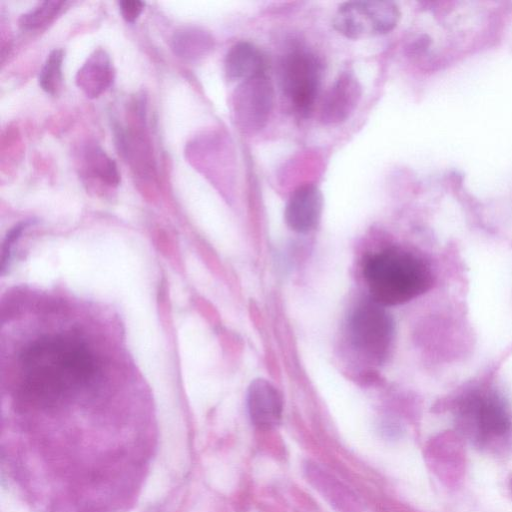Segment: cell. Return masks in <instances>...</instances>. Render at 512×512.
Returning a JSON list of instances; mask_svg holds the SVG:
<instances>
[{"label": "cell", "instance_id": "obj_3", "mask_svg": "<svg viewBox=\"0 0 512 512\" xmlns=\"http://www.w3.org/2000/svg\"><path fill=\"white\" fill-rule=\"evenodd\" d=\"M349 335L360 354L379 364L391 348L394 322L384 306L369 299L354 309L349 320Z\"/></svg>", "mask_w": 512, "mask_h": 512}, {"label": "cell", "instance_id": "obj_1", "mask_svg": "<svg viewBox=\"0 0 512 512\" xmlns=\"http://www.w3.org/2000/svg\"><path fill=\"white\" fill-rule=\"evenodd\" d=\"M92 352L70 335H49L29 344L20 354V397L38 407L68 400L95 377Z\"/></svg>", "mask_w": 512, "mask_h": 512}, {"label": "cell", "instance_id": "obj_2", "mask_svg": "<svg viewBox=\"0 0 512 512\" xmlns=\"http://www.w3.org/2000/svg\"><path fill=\"white\" fill-rule=\"evenodd\" d=\"M363 274L370 299L384 307L409 302L428 291L433 283L428 263L400 247L386 248L369 256Z\"/></svg>", "mask_w": 512, "mask_h": 512}, {"label": "cell", "instance_id": "obj_4", "mask_svg": "<svg viewBox=\"0 0 512 512\" xmlns=\"http://www.w3.org/2000/svg\"><path fill=\"white\" fill-rule=\"evenodd\" d=\"M400 11L391 1H349L339 6L333 27L350 39L386 34L398 24Z\"/></svg>", "mask_w": 512, "mask_h": 512}, {"label": "cell", "instance_id": "obj_10", "mask_svg": "<svg viewBox=\"0 0 512 512\" xmlns=\"http://www.w3.org/2000/svg\"><path fill=\"white\" fill-rule=\"evenodd\" d=\"M247 407L254 425L259 428H272L281 420L283 399L270 382L256 379L248 388Z\"/></svg>", "mask_w": 512, "mask_h": 512}, {"label": "cell", "instance_id": "obj_11", "mask_svg": "<svg viewBox=\"0 0 512 512\" xmlns=\"http://www.w3.org/2000/svg\"><path fill=\"white\" fill-rule=\"evenodd\" d=\"M268 67L264 53L254 44L241 41L234 44L226 54L225 73L230 80L240 82L266 74Z\"/></svg>", "mask_w": 512, "mask_h": 512}, {"label": "cell", "instance_id": "obj_13", "mask_svg": "<svg viewBox=\"0 0 512 512\" xmlns=\"http://www.w3.org/2000/svg\"><path fill=\"white\" fill-rule=\"evenodd\" d=\"M436 471L447 483L456 482L463 472V447L455 436L448 434L437 439L430 448Z\"/></svg>", "mask_w": 512, "mask_h": 512}, {"label": "cell", "instance_id": "obj_12", "mask_svg": "<svg viewBox=\"0 0 512 512\" xmlns=\"http://www.w3.org/2000/svg\"><path fill=\"white\" fill-rule=\"evenodd\" d=\"M113 75V66L108 54L102 49H97L78 70L76 83L87 97L95 98L110 86Z\"/></svg>", "mask_w": 512, "mask_h": 512}, {"label": "cell", "instance_id": "obj_16", "mask_svg": "<svg viewBox=\"0 0 512 512\" xmlns=\"http://www.w3.org/2000/svg\"><path fill=\"white\" fill-rule=\"evenodd\" d=\"M63 1L49 0L39 3L19 19L20 26L25 30H35L47 25L61 10Z\"/></svg>", "mask_w": 512, "mask_h": 512}, {"label": "cell", "instance_id": "obj_9", "mask_svg": "<svg viewBox=\"0 0 512 512\" xmlns=\"http://www.w3.org/2000/svg\"><path fill=\"white\" fill-rule=\"evenodd\" d=\"M322 210L323 196L319 188L304 184L291 194L285 208V221L296 232H309L320 222Z\"/></svg>", "mask_w": 512, "mask_h": 512}, {"label": "cell", "instance_id": "obj_14", "mask_svg": "<svg viewBox=\"0 0 512 512\" xmlns=\"http://www.w3.org/2000/svg\"><path fill=\"white\" fill-rule=\"evenodd\" d=\"M172 50L184 60H198L213 47V39L201 28L185 26L174 32L171 40Z\"/></svg>", "mask_w": 512, "mask_h": 512}, {"label": "cell", "instance_id": "obj_15", "mask_svg": "<svg viewBox=\"0 0 512 512\" xmlns=\"http://www.w3.org/2000/svg\"><path fill=\"white\" fill-rule=\"evenodd\" d=\"M62 61L63 51L54 49L47 56V59L39 73V85L41 88L51 94H57L62 83Z\"/></svg>", "mask_w": 512, "mask_h": 512}, {"label": "cell", "instance_id": "obj_19", "mask_svg": "<svg viewBox=\"0 0 512 512\" xmlns=\"http://www.w3.org/2000/svg\"><path fill=\"white\" fill-rule=\"evenodd\" d=\"M119 8L122 17L130 23H133L141 14L144 3L138 0H121Z\"/></svg>", "mask_w": 512, "mask_h": 512}, {"label": "cell", "instance_id": "obj_7", "mask_svg": "<svg viewBox=\"0 0 512 512\" xmlns=\"http://www.w3.org/2000/svg\"><path fill=\"white\" fill-rule=\"evenodd\" d=\"M462 414L480 440L501 436L510 427L503 402L494 394H474L462 405Z\"/></svg>", "mask_w": 512, "mask_h": 512}, {"label": "cell", "instance_id": "obj_5", "mask_svg": "<svg viewBox=\"0 0 512 512\" xmlns=\"http://www.w3.org/2000/svg\"><path fill=\"white\" fill-rule=\"evenodd\" d=\"M323 68L320 60L307 51H294L284 57L279 69L283 94L295 110L307 116L318 96Z\"/></svg>", "mask_w": 512, "mask_h": 512}, {"label": "cell", "instance_id": "obj_8", "mask_svg": "<svg viewBox=\"0 0 512 512\" xmlns=\"http://www.w3.org/2000/svg\"><path fill=\"white\" fill-rule=\"evenodd\" d=\"M362 87L350 71L338 75L323 96L320 105V121L335 125L346 121L355 111L361 99Z\"/></svg>", "mask_w": 512, "mask_h": 512}, {"label": "cell", "instance_id": "obj_18", "mask_svg": "<svg viewBox=\"0 0 512 512\" xmlns=\"http://www.w3.org/2000/svg\"><path fill=\"white\" fill-rule=\"evenodd\" d=\"M30 225V222H21L15 225L7 234L2 249V270H4L10 261L13 246L21 237L23 231Z\"/></svg>", "mask_w": 512, "mask_h": 512}, {"label": "cell", "instance_id": "obj_6", "mask_svg": "<svg viewBox=\"0 0 512 512\" xmlns=\"http://www.w3.org/2000/svg\"><path fill=\"white\" fill-rule=\"evenodd\" d=\"M274 104V88L264 74L240 82L232 96L234 120L244 133H255L267 123Z\"/></svg>", "mask_w": 512, "mask_h": 512}, {"label": "cell", "instance_id": "obj_17", "mask_svg": "<svg viewBox=\"0 0 512 512\" xmlns=\"http://www.w3.org/2000/svg\"><path fill=\"white\" fill-rule=\"evenodd\" d=\"M88 166L91 172L110 186H117L120 175L115 162L99 148H93L87 155Z\"/></svg>", "mask_w": 512, "mask_h": 512}]
</instances>
